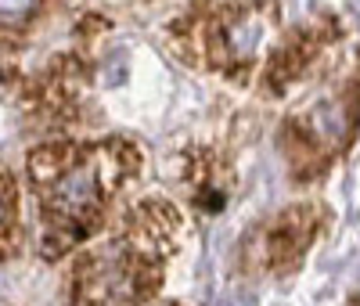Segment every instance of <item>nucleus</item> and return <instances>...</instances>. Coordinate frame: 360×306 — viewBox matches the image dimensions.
<instances>
[{
    "instance_id": "1",
    "label": "nucleus",
    "mask_w": 360,
    "mask_h": 306,
    "mask_svg": "<svg viewBox=\"0 0 360 306\" xmlns=\"http://www.w3.org/2000/svg\"><path fill=\"white\" fill-rule=\"evenodd\" d=\"M137 170V151L130 144H47L29 155V177L40 191V209L51 224L47 253L58 256L62 245L79 241L94 227L105 195L115 191Z\"/></svg>"
},
{
    "instance_id": "8",
    "label": "nucleus",
    "mask_w": 360,
    "mask_h": 306,
    "mask_svg": "<svg viewBox=\"0 0 360 306\" xmlns=\"http://www.w3.org/2000/svg\"><path fill=\"white\" fill-rule=\"evenodd\" d=\"M356 306H360V302H356Z\"/></svg>"
},
{
    "instance_id": "5",
    "label": "nucleus",
    "mask_w": 360,
    "mask_h": 306,
    "mask_svg": "<svg viewBox=\"0 0 360 306\" xmlns=\"http://www.w3.org/2000/svg\"><path fill=\"white\" fill-rule=\"evenodd\" d=\"M299 217H303V212H288V217L270 231V241H266L270 263H281V260H288V256H295L299 249H303L307 231L299 227Z\"/></svg>"
},
{
    "instance_id": "7",
    "label": "nucleus",
    "mask_w": 360,
    "mask_h": 306,
    "mask_svg": "<svg viewBox=\"0 0 360 306\" xmlns=\"http://www.w3.org/2000/svg\"><path fill=\"white\" fill-rule=\"evenodd\" d=\"M44 0H0V25L8 29H22L29 18L40 11Z\"/></svg>"
},
{
    "instance_id": "3",
    "label": "nucleus",
    "mask_w": 360,
    "mask_h": 306,
    "mask_svg": "<svg viewBox=\"0 0 360 306\" xmlns=\"http://www.w3.org/2000/svg\"><path fill=\"white\" fill-rule=\"evenodd\" d=\"M266 18H270L266 8H238V11H227L217 22L213 51H217V65L220 69L238 72V69L249 65L252 54L263 44V37H266Z\"/></svg>"
},
{
    "instance_id": "2",
    "label": "nucleus",
    "mask_w": 360,
    "mask_h": 306,
    "mask_svg": "<svg viewBox=\"0 0 360 306\" xmlns=\"http://www.w3.org/2000/svg\"><path fill=\"white\" fill-rule=\"evenodd\" d=\"M155 281V270L144 263L134 245H108L76 263L69 295L76 306H130Z\"/></svg>"
},
{
    "instance_id": "4",
    "label": "nucleus",
    "mask_w": 360,
    "mask_h": 306,
    "mask_svg": "<svg viewBox=\"0 0 360 306\" xmlns=\"http://www.w3.org/2000/svg\"><path fill=\"white\" fill-rule=\"evenodd\" d=\"M349 119H353V115H349L346 101H321L317 108H310L303 134H307V141L317 144L321 151H335V148L346 141V134H349Z\"/></svg>"
},
{
    "instance_id": "6",
    "label": "nucleus",
    "mask_w": 360,
    "mask_h": 306,
    "mask_svg": "<svg viewBox=\"0 0 360 306\" xmlns=\"http://www.w3.org/2000/svg\"><path fill=\"white\" fill-rule=\"evenodd\" d=\"M11 238H15V188L0 173V253H8Z\"/></svg>"
}]
</instances>
